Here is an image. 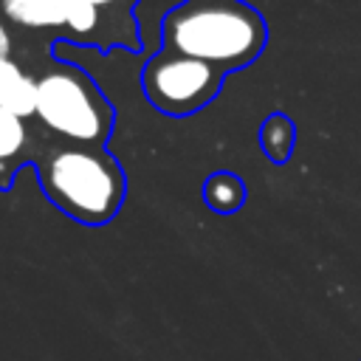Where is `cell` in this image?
<instances>
[{
	"label": "cell",
	"instance_id": "cell-6",
	"mask_svg": "<svg viewBox=\"0 0 361 361\" xmlns=\"http://www.w3.org/2000/svg\"><path fill=\"white\" fill-rule=\"evenodd\" d=\"M3 11L11 23L28 28L65 25V8L59 0H3Z\"/></svg>",
	"mask_w": 361,
	"mask_h": 361
},
{
	"label": "cell",
	"instance_id": "cell-7",
	"mask_svg": "<svg viewBox=\"0 0 361 361\" xmlns=\"http://www.w3.org/2000/svg\"><path fill=\"white\" fill-rule=\"evenodd\" d=\"M206 203L217 212H234L243 203V183L234 175H214L206 183Z\"/></svg>",
	"mask_w": 361,
	"mask_h": 361
},
{
	"label": "cell",
	"instance_id": "cell-9",
	"mask_svg": "<svg viewBox=\"0 0 361 361\" xmlns=\"http://www.w3.org/2000/svg\"><path fill=\"white\" fill-rule=\"evenodd\" d=\"M262 147L268 149V155L274 161H285L288 149H290V124L279 116H274L265 127H262Z\"/></svg>",
	"mask_w": 361,
	"mask_h": 361
},
{
	"label": "cell",
	"instance_id": "cell-4",
	"mask_svg": "<svg viewBox=\"0 0 361 361\" xmlns=\"http://www.w3.org/2000/svg\"><path fill=\"white\" fill-rule=\"evenodd\" d=\"M141 82L147 99L161 113L183 116L203 107L217 93L220 71L178 51H164L144 68Z\"/></svg>",
	"mask_w": 361,
	"mask_h": 361
},
{
	"label": "cell",
	"instance_id": "cell-1",
	"mask_svg": "<svg viewBox=\"0 0 361 361\" xmlns=\"http://www.w3.org/2000/svg\"><path fill=\"white\" fill-rule=\"evenodd\" d=\"M169 51L200 59L217 71L251 62L265 39L262 17L228 0L186 3L164 20Z\"/></svg>",
	"mask_w": 361,
	"mask_h": 361
},
{
	"label": "cell",
	"instance_id": "cell-5",
	"mask_svg": "<svg viewBox=\"0 0 361 361\" xmlns=\"http://www.w3.org/2000/svg\"><path fill=\"white\" fill-rule=\"evenodd\" d=\"M37 104V82L8 56H0V107L25 118Z\"/></svg>",
	"mask_w": 361,
	"mask_h": 361
},
{
	"label": "cell",
	"instance_id": "cell-2",
	"mask_svg": "<svg viewBox=\"0 0 361 361\" xmlns=\"http://www.w3.org/2000/svg\"><path fill=\"white\" fill-rule=\"evenodd\" d=\"M39 180L56 209L87 226L113 220L124 200L118 166L107 155L85 147L51 152L39 169Z\"/></svg>",
	"mask_w": 361,
	"mask_h": 361
},
{
	"label": "cell",
	"instance_id": "cell-8",
	"mask_svg": "<svg viewBox=\"0 0 361 361\" xmlns=\"http://www.w3.org/2000/svg\"><path fill=\"white\" fill-rule=\"evenodd\" d=\"M25 144V124L20 116L0 107V161L14 158Z\"/></svg>",
	"mask_w": 361,
	"mask_h": 361
},
{
	"label": "cell",
	"instance_id": "cell-10",
	"mask_svg": "<svg viewBox=\"0 0 361 361\" xmlns=\"http://www.w3.org/2000/svg\"><path fill=\"white\" fill-rule=\"evenodd\" d=\"M8 48H11V42H8V34H6V28H3V23H0V56H6Z\"/></svg>",
	"mask_w": 361,
	"mask_h": 361
},
{
	"label": "cell",
	"instance_id": "cell-11",
	"mask_svg": "<svg viewBox=\"0 0 361 361\" xmlns=\"http://www.w3.org/2000/svg\"><path fill=\"white\" fill-rule=\"evenodd\" d=\"M93 6H107V3H116V0H90Z\"/></svg>",
	"mask_w": 361,
	"mask_h": 361
},
{
	"label": "cell",
	"instance_id": "cell-3",
	"mask_svg": "<svg viewBox=\"0 0 361 361\" xmlns=\"http://www.w3.org/2000/svg\"><path fill=\"white\" fill-rule=\"evenodd\" d=\"M34 113L59 135L79 144L102 141L110 130V110L96 93L93 82L73 71L56 68L37 79Z\"/></svg>",
	"mask_w": 361,
	"mask_h": 361
}]
</instances>
